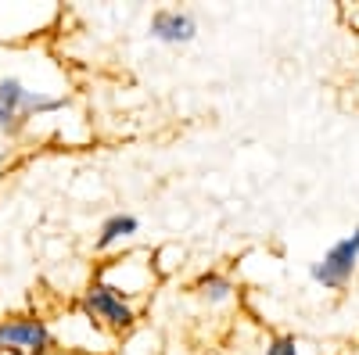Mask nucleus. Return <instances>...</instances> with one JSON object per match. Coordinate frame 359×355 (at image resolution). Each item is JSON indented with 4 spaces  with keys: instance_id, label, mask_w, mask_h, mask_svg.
Here are the masks:
<instances>
[{
    "instance_id": "1",
    "label": "nucleus",
    "mask_w": 359,
    "mask_h": 355,
    "mask_svg": "<svg viewBox=\"0 0 359 355\" xmlns=\"http://www.w3.org/2000/svg\"><path fill=\"white\" fill-rule=\"evenodd\" d=\"M65 104H69V97L47 94V90H29L18 76H4V79H0V130H4V133H15L25 118L62 111Z\"/></svg>"
},
{
    "instance_id": "2",
    "label": "nucleus",
    "mask_w": 359,
    "mask_h": 355,
    "mask_svg": "<svg viewBox=\"0 0 359 355\" xmlns=\"http://www.w3.org/2000/svg\"><path fill=\"white\" fill-rule=\"evenodd\" d=\"M355 265H359V226L352 233H345L341 241H334L309 265V280L323 291H341L352 280Z\"/></svg>"
},
{
    "instance_id": "3",
    "label": "nucleus",
    "mask_w": 359,
    "mask_h": 355,
    "mask_svg": "<svg viewBox=\"0 0 359 355\" xmlns=\"http://www.w3.org/2000/svg\"><path fill=\"white\" fill-rule=\"evenodd\" d=\"M83 312L94 319L97 327H108V330H115V334L130 330L133 323H137L133 302L123 298V294L111 291V287L101 284V280H94V284L86 287V294H83Z\"/></svg>"
},
{
    "instance_id": "4",
    "label": "nucleus",
    "mask_w": 359,
    "mask_h": 355,
    "mask_svg": "<svg viewBox=\"0 0 359 355\" xmlns=\"http://www.w3.org/2000/svg\"><path fill=\"white\" fill-rule=\"evenodd\" d=\"M0 351L15 355H50L54 351V330L40 316H15L0 319Z\"/></svg>"
},
{
    "instance_id": "5",
    "label": "nucleus",
    "mask_w": 359,
    "mask_h": 355,
    "mask_svg": "<svg viewBox=\"0 0 359 355\" xmlns=\"http://www.w3.org/2000/svg\"><path fill=\"white\" fill-rule=\"evenodd\" d=\"M147 33H151V40H158V43L180 47V43H191L198 36V18L187 8H162V11L151 15Z\"/></svg>"
},
{
    "instance_id": "6",
    "label": "nucleus",
    "mask_w": 359,
    "mask_h": 355,
    "mask_svg": "<svg viewBox=\"0 0 359 355\" xmlns=\"http://www.w3.org/2000/svg\"><path fill=\"white\" fill-rule=\"evenodd\" d=\"M137 230H140V223H137V216H130V212H115V216H108L104 223H101V230H97V251H111V248H118V244H126L130 237H137Z\"/></svg>"
},
{
    "instance_id": "7",
    "label": "nucleus",
    "mask_w": 359,
    "mask_h": 355,
    "mask_svg": "<svg viewBox=\"0 0 359 355\" xmlns=\"http://www.w3.org/2000/svg\"><path fill=\"white\" fill-rule=\"evenodd\" d=\"M201 298L208 302V305H223V302H230L233 298V280L226 277V273H205L201 280H198V287H194Z\"/></svg>"
},
{
    "instance_id": "8",
    "label": "nucleus",
    "mask_w": 359,
    "mask_h": 355,
    "mask_svg": "<svg viewBox=\"0 0 359 355\" xmlns=\"http://www.w3.org/2000/svg\"><path fill=\"white\" fill-rule=\"evenodd\" d=\"M262 355H302V351H298V341L291 334H273V337L266 341V351Z\"/></svg>"
}]
</instances>
